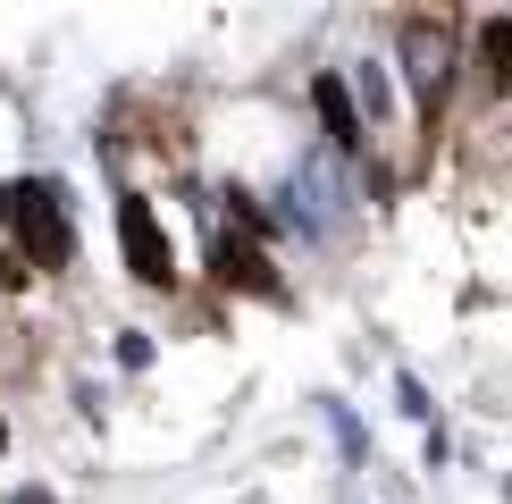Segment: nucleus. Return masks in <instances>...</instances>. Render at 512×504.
I'll return each mask as SVG.
<instances>
[{"mask_svg": "<svg viewBox=\"0 0 512 504\" xmlns=\"http://www.w3.org/2000/svg\"><path fill=\"white\" fill-rule=\"evenodd\" d=\"M126 244H135V261H143V278H168V252H160V236H152V219H143V202L126 210Z\"/></svg>", "mask_w": 512, "mask_h": 504, "instance_id": "1", "label": "nucleus"}]
</instances>
